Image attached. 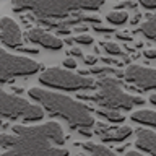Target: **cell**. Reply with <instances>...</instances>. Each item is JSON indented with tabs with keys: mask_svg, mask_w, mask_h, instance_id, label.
<instances>
[{
	"mask_svg": "<svg viewBox=\"0 0 156 156\" xmlns=\"http://www.w3.org/2000/svg\"><path fill=\"white\" fill-rule=\"evenodd\" d=\"M136 5H138V2H135V0H125V2L117 3L114 10H125V8L133 10V8H136Z\"/></svg>",
	"mask_w": 156,
	"mask_h": 156,
	"instance_id": "obj_21",
	"label": "cell"
},
{
	"mask_svg": "<svg viewBox=\"0 0 156 156\" xmlns=\"http://www.w3.org/2000/svg\"><path fill=\"white\" fill-rule=\"evenodd\" d=\"M138 3L146 10H156V0H138Z\"/></svg>",
	"mask_w": 156,
	"mask_h": 156,
	"instance_id": "obj_24",
	"label": "cell"
},
{
	"mask_svg": "<svg viewBox=\"0 0 156 156\" xmlns=\"http://www.w3.org/2000/svg\"><path fill=\"white\" fill-rule=\"evenodd\" d=\"M73 41L76 44H81V46H93L94 39H93L90 34H78L76 37H73Z\"/></svg>",
	"mask_w": 156,
	"mask_h": 156,
	"instance_id": "obj_20",
	"label": "cell"
},
{
	"mask_svg": "<svg viewBox=\"0 0 156 156\" xmlns=\"http://www.w3.org/2000/svg\"><path fill=\"white\" fill-rule=\"evenodd\" d=\"M141 18H143V15H141V13H136L135 16L130 20V24H132V26H136V24L140 23V20H141Z\"/></svg>",
	"mask_w": 156,
	"mask_h": 156,
	"instance_id": "obj_32",
	"label": "cell"
},
{
	"mask_svg": "<svg viewBox=\"0 0 156 156\" xmlns=\"http://www.w3.org/2000/svg\"><path fill=\"white\" fill-rule=\"evenodd\" d=\"M78 132H80L81 135H85V136H91V135H93L91 129H88V127H83V129H78Z\"/></svg>",
	"mask_w": 156,
	"mask_h": 156,
	"instance_id": "obj_33",
	"label": "cell"
},
{
	"mask_svg": "<svg viewBox=\"0 0 156 156\" xmlns=\"http://www.w3.org/2000/svg\"><path fill=\"white\" fill-rule=\"evenodd\" d=\"M135 33L145 36L146 39H150V41H156V15L148 16V20H146L145 23H141L140 26L135 29Z\"/></svg>",
	"mask_w": 156,
	"mask_h": 156,
	"instance_id": "obj_15",
	"label": "cell"
},
{
	"mask_svg": "<svg viewBox=\"0 0 156 156\" xmlns=\"http://www.w3.org/2000/svg\"><path fill=\"white\" fill-rule=\"evenodd\" d=\"M0 41L5 47L10 49H20L23 44V34L20 29V24L10 16L0 18Z\"/></svg>",
	"mask_w": 156,
	"mask_h": 156,
	"instance_id": "obj_9",
	"label": "cell"
},
{
	"mask_svg": "<svg viewBox=\"0 0 156 156\" xmlns=\"http://www.w3.org/2000/svg\"><path fill=\"white\" fill-rule=\"evenodd\" d=\"M28 96L36 104L41 106L51 117H62L73 130L83 129V127L93 129L96 124L91 109L80 99H73L67 94L44 90L39 86L29 88Z\"/></svg>",
	"mask_w": 156,
	"mask_h": 156,
	"instance_id": "obj_2",
	"label": "cell"
},
{
	"mask_svg": "<svg viewBox=\"0 0 156 156\" xmlns=\"http://www.w3.org/2000/svg\"><path fill=\"white\" fill-rule=\"evenodd\" d=\"M88 28H90V26H86V24H78V26H73L75 33H78V34H85L88 31Z\"/></svg>",
	"mask_w": 156,
	"mask_h": 156,
	"instance_id": "obj_28",
	"label": "cell"
},
{
	"mask_svg": "<svg viewBox=\"0 0 156 156\" xmlns=\"http://www.w3.org/2000/svg\"><path fill=\"white\" fill-rule=\"evenodd\" d=\"M130 119L141 125H150V127H156V111H150V109H140L135 111L130 115Z\"/></svg>",
	"mask_w": 156,
	"mask_h": 156,
	"instance_id": "obj_14",
	"label": "cell"
},
{
	"mask_svg": "<svg viewBox=\"0 0 156 156\" xmlns=\"http://www.w3.org/2000/svg\"><path fill=\"white\" fill-rule=\"evenodd\" d=\"M41 70V63L26 55L10 54L0 49V83H10L18 76L36 75Z\"/></svg>",
	"mask_w": 156,
	"mask_h": 156,
	"instance_id": "obj_7",
	"label": "cell"
},
{
	"mask_svg": "<svg viewBox=\"0 0 156 156\" xmlns=\"http://www.w3.org/2000/svg\"><path fill=\"white\" fill-rule=\"evenodd\" d=\"M68 54H70V57H78V58L85 57V55H83V51L80 47H72L70 51H68Z\"/></svg>",
	"mask_w": 156,
	"mask_h": 156,
	"instance_id": "obj_25",
	"label": "cell"
},
{
	"mask_svg": "<svg viewBox=\"0 0 156 156\" xmlns=\"http://www.w3.org/2000/svg\"><path fill=\"white\" fill-rule=\"evenodd\" d=\"M124 78L129 85H133L143 91L156 90V68H148L132 63V65H127Z\"/></svg>",
	"mask_w": 156,
	"mask_h": 156,
	"instance_id": "obj_8",
	"label": "cell"
},
{
	"mask_svg": "<svg viewBox=\"0 0 156 156\" xmlns=\"http://www.w3.org/2000/svg\"><path fill=\"white\" fill-rule=\"evenodd\" d=\"M150 102L156 106V94H151V96H150Z\"/></svg>",
	"mask_w": 156,
	"mask_h": 156,
	"instance_id": "obj_36",
	"label": "cell"
},
{
	"mask_svg": "<svg viewBox=\"0 0 156 156\" xmlns=\"http://www.w3.org/2000/svg\"><path fill=\"white\" fill-rule=\"evenodd\" d=\"M76 73H80V75H83V76H90V75H91L90 70H86V68H78Z\"/></svg>",
	"mask_w": 156,
	"mask_h": 156,
	"instance_id": "obj_35",
	"label": "cell"
},
{
	"mask_svg": "<svg viewBox=\"0 0 156 156\" xmlns=\"http://www.w3.org/2000/svg\"><path fill=\"white\" fill-rule=\"evenodd\" d=\"M80 146L85 151H88L91 156H117L115 151H112L111 148H107L106 145L93 143V141H81Z\"/></svg>",
	"mask_w": 156,
	"mask_h": 156,
	"instance_id": "obj_13",
	"label": "cell"
},
{
	"mask_svg": "<svg viewBox=\"0 0 156 156\" xmlns=\"http://www.w3.org/2000/svg\"><path fill=\"white\" fill-rule=\"evenodd\" d=\"M83 60H85L86 65L93 67V65H96V63H98V57L96 55H86V57H83Z\"/></svg>",
	"mask_w": 156,
	"mask_h": 156,
	"instance_id": "obj_26",
	"label": "cell"
},
{
	"mask_svg": "<svg viewBox=\"0 0 156 156\" xmlns=\"http://www.w3.org/2000/svg\"><path fill=\"white\" fill-rule=\"evenodd\" d=\"M135 146L146 154L156 156V132L145 130V129H136Z\"/></svg>",
	"mask_w": 156,
	"mask_h": 156,
	"instance_id": "obj_12",
	"label": "cell"
},
{
	"mask_svg": "<svg viewBox=\"0 0 156 156\" xmlns=\"http://www.w3.org/2000/svg\"><path fill=\"white\" fill-rule=\"evenodd\" d=\"M46 115V111L39 104H33L28 99L10 94L0 88V127L3 120H23V122H41Z\"/></svg>",
	"mask_w": 156,
	"mask_h": 156,
	"instance_id": "obj_5",
	"label": "cell"
},
{
	"mask_svg": "<svg viewBox=\"0 0 156 156\" xmlns=\"http://www.w3.org/2000/svg\"><path fill=\"white\" fill-rule=\"evenodd\" d=\"M90 73L91 75H119V76H124V72H119L117 68H112V67H107V65H93L90 68Z\"/></svg>",
	"mask_w": 156,
	"mask_h": 156,
	"instance_id": "obj_18",
	"label": "cell"
},
{
	"mask_svg": "<svg viewBox=\"0 0 156 156\" xmlns=\"http://www.w3.org/2000/svg\"><path fill=\"white\" fill-rule=\"evenodd\" d=\"M57 34H60V36H68L70 34V29L68 28H62V29H55Z\"/></svg>",
	"mask_w": 156,
	"mask_h": 156,
	"instance_id": "obj_34",
	"label": "cell"
},
{
	"mask_svg": "<svg viewBox=\"0 0 156 156\" xmlns=\"http://www.w3.org/2000/svg\"><path fill=\"white\" fill-rule=\"evenodd\" d=\"M93 29H94L96 33H106V34H109L112 33L114 29H112V26H102V24H93Z\"/></svg>",
	"mask_w": 156,
	"mask_h": 156,
	"instance_id": "obj_23",
	"label": "cell"
},
{
	"mask_svg": "<svg viewBox=\"0 0 156 156\" xmlns=\"http://www.w3.org/2000/svg\"><path fill=\"white\" fill-rule=\"evenodd\" d=\"M18 51L20 52H26V54H39L37 47H20Z\"/></svg>",
	"mask_w": 156,
	"mask_h": 156,
	"instance_id": "obj_27",
	"label": "cell"
},
{
	"mask_svg": "<svg viewBox=\"0 0 156 156\" xmlns=\"http://www.w3.org/2000/svg\"><path fill=\"white\" fill-rule=\"evenodd\" d=\"M117 39H122V41H132V36L129 33H115Z\"/></svg>",
	"mask_w": 156,
	"mask_h": 156,
	"instance_id": "obj_29",
	"label": "cell"
},
{
	"mask_svg": "<svg viewBox=\"0 0 156 156\" xmlns=\"http://www.w3.org/2000/svg\"><path fill=\"white\" fill-rule=\"evenodd\" d=\"M101 47L104 49L106 54H109L112 57H124V52H122V47L117 42H101Z\"/></svg>",
	"mask_w": 156,
	"mask_h": 156,
	"instance_id": "obj_19",
	"label": "cell"
},
{
	"mask_svg": "<svg viewBox=\"0 0 156 156\" xmlns=\"http://www.w3.org/2000/svg\"><path fill=\"white\" fill-rule=\"evenodd\" d=\"M80 101H90L94 102L99 107L106 109H115V111H130L133 106L145 104V99L141 96L129 94L122 88L120 81H117L112 76L102 75L96 81V93L86 94V93H78Z\"/></svg>",
	"mask_w": 156,
	"mask_h": 156,
	"instance_id": "obj_4",
	"label": "cell"
},
{
	"mask_svg": "<svg viewBox=\"0 0 156 156\" xmlns=\"http://www.w3.org/2000/svg\"><path fill=\"white\" fill-rule=\"evenodd\" d=\"M24 39L34 46H41L49 51H60L63 47V41L58 39V36L46 31L42 28H31L24 33Z\"/></svg>",
	"mask_w": 156,
	"mask_h": 156,
	"instance_id": "obj_10",
	"label": "cell"
},
{
	"mask_svg": "<svg viewBox=\"0 0 156 156\" xmlns=\"http://www.w3.org/2000/svg\"><path fill=\"white\" fill-rule=\"evenodd\" d=\"M106 20L114 26H120V24H125L129 21V13L125 10H112L106 15Z\"/></svg>",
	"mask_w": 156,
	"mask_h": 156,
	"instance_id": "obj_17",
	"label": "cell"
},
{
	"mask_svg": "<svg viewBox=\"0 0 156 156\" xmlns=\"http://www.w3.org/2000/svg\"><path fill=\"white\" fill-rule=\"evenodd\" d=\"M62 65H63V68H68V70H75L78 67V63L75 60V57H67V58H63Z\"/></svg>",
	"mask_w": 156,
	"mask_h": 156,
	"instance_id": "obj_22",
	"label": "cell"
},
{
	"mask_svg": "<svg viewBox=\"0 0 156 156\" xmlns=\"http://www.w3.org/2000/svg\"><path fill=\"white\" fill-rule=\"evenodd\" d=\"M96 115H99L101 119L107 120L109 124H122L125 120V117L115 109H106V107H99L96 109Z\"/></svg>",
	"mask_w": 156,
	"mask_h": 156,
	"instance_id": "obj_16",
	"label": "cell"
},
{
	"mask_svg": "<svg viewBox=\"0 0 156 156\" xmlns=\"http://www.w3.org/2000/svg\"><path fill=\"white\" fill-rule=\"evenodd\" d=\"M143 55L146 57V58H156V49H148V51H145L143 52Z\"/></svg>",
	"mask_w": 156,
	"mask_h": 156,
	"instance_id": "obj_30",
	"label": "cell"
},
{
	"mask_svg": "<svg viewBox=\"0 0 156 156\" xmlns=\"http://www.w3.org/2000/svg\"><path fill=\"white\" fill-rule=\"evenodd\" d=\"M12 133H0V146L5 153L0 156H68L63 148L65 135L58 122L12 127Z\"/></svg>",
	"mask_w": 156,
	"mask_h": 156,
	"instance_id": "obj_1",
	"label": "cell"
},
{
	"mask_svg": "<svg viewBox=\"0 0 156 156\" xmlns=\"http://www.w3.org/2000/svg\"><path fill=\"white\" fill-rule=\"evenodd\" d=\"M106 0H12V10L34 21L63 20L75 12H98Z\"/></svg>",
	"mask_w": 156,
	"mask_h": 156,
	"instance_id": "obj_3",
	"label": "cell"
},
{
	"mask_svg": "<svg viewBox=\"0 0 156 156\" xmlns=\"http://www.w3.org/2000/svg\"><path fill=\"white\" fill-rule=\"evenodd\" d=\"M125 156H146V153H143V151H140V150H130L125 153Z\"/></svg>",
	"mask_w": 156,
	"mask_h": 156,
	"instance_id": "obj_31",
	"label": "cell"
},
{
	"mask_svg": "<svg viewBox=\"0 0 156 156\" xmlns=\"http://www.w3.org/2000/svg\"><path fill=\"white\" fill-rule=\"evenodd\" d=\"M39 83L51 90H63V91H85L96 88L94 78L83 76L80 73L68 70V68L52 67L46 68L39 75Z\"/></svg>",
	"mask_w": 156,
	"mask_h": 156,
	"instance_id": "obj_6",
	"label": "cell"
},
{
	"mask_svg": "<svg viewBox=\"0 0 156 156\" xmlns=\"http://www.w3.org/2000/svg\"><path fill=\"white\" fill-rule=\"evenodd\" d=\"M96 133L101 138L102 143H109V141H124L133 133V129L129 125H122V127H111V125H104L101 122H96Z\"/></svg>",
	"mask_w": 156,
	"mask_h": 156,
	"instance_id": "obj_11",
	"label": "cell"
}]
</instances>
